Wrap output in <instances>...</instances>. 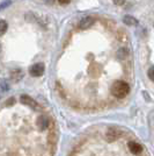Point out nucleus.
Listing matches in <instances>:
<instances>
[{
    "mask_svg": "<svg viewBox=\"0 0 154 156\" xmlns=\"http://www.w3.org/2000/svg\"><path fill=\"white\" fill-rule=\"evenodd\" d=\"M44 2H46V4H53V1L55 0H43Z\"/></svg>",
    "mask_w": 154,
    "mask_h": 156,
    "instance_id": "f3484780",
    "label": "nucleus"
},
{
    "mask_svg": "<svg viewBox=\"0 0 154 156\" xmlns=\"http://www.w3.org/2000/svg\"><path fill=\"white\" fill-rule=\"evenodd\" d=\"M9 5V1H5V2H2V5L0 6V9H2V8H5L6 6H8Z\"/></svg>",
    "mask_w": 154,
    "mask_h": 156,
    "instance_id": "dca6fc26",
    "label": "nucleus"
},
{
    "mask_svg": "<svg viewBox=\"0 0 154 156\" xmlns=\"http://www.w3.org/2000/svg\"><path fill=\"white\" fill-rule=\"evenodd\" d=\"M129 91H130V86L124 80H115L111 86H110V92L111 94L115 98H118V99H122V98L126 97L128 96Z\"/></svg>",
    "mask_w": 154,
    "mask_h": 156,
    "instance_id": "f257e3e1",
    "label": "nucleus"
},
{
    "mask_svg": "<svg viewBox=\"0 0 154 156\" xmlns=\"http://www.w3.org/2000/svg\"><path fill=\"white\" fill-rule=\"evenodd\" d=\"M0 87H1L2 90H5V91H7V90L9 89V85L7 84L6 80H1V82H0Z\"/></svg>",
    "mask_w": 154,
    "mask_h": 156,
    "instance_id": "f8f14e48",
    "label": "nucleus"
},
{
    "mask_svg": "<svg viewBox=\"0 0 154 156\" xmlns=\"http://www.w3.org/2000/svg\"><path fill=\"white\" fill-rule=\"evenodd\" d=\"M44 70L45 68L43 63H36V64L30 66L29 72H30V75H32V77H39V76H42L44 73Z\"/></svg>",
    "mask_w": 154,
    "mask_h": 156,
    "instance_id": "f03ea898",
    "label": "nucleus"
},
{
    "mask_svg": "<svg viewBox=\"0 0 154 156\" xmlns=\"http://www.w3.org/2000/svg\"><path fill=\"white\" fill-rule=\"evenodd\" d=\"M93 23H94V18H92V16H86V18L80 20V22H79V28H80V29H87V28H89Z\"/></svg>",
    "mask_w": 154,
    "mask_h": 156,
    "instance_id": "0eeeda50",
    "label": "nucleus"
},
{
    "mask_svg": "<svg viewBox=\"0 0 154 156\" xmlns=\"http://www.w3.org/2000/svg\"><path fill=\"white\" fill-rule=\"evenodd\" d=\"M59 1V4H62V5H67V4H70L71 0H58Z\"/></svg>",
    "mask_w": 154,
    "mask_h": 156,
    "instance_id": "2eb2a0df",
    "label": "nucleus"
},
{
    "mask_svg": "<svg viewBox=\"0 0 154 156\" xmlns=\"http://www.w3.org/2000/svg\"><path fill=\"white\" fill-rule=\"evenodd\" d=\"M123 21L129 25V26H136L137 23H138V21L133 18V16H131V15H125L124 18H123Z\"/></svg>",
    "mask_w": 154,
    "mask_h": 156,
    "instance_id": "1a4fd4ad",
    "label": "nucleus"
},
{
    "mask_svg": "<svg viewBox=\"0 0 154 156\" xmlns=\"http://www.w3.org/2000/svg\"><path fill=\"white\" fill-rule=\"evenodd\" d=\"M128 148L130 150V153L133 154V155H139L142 151V146L140 143L136 142V141H130L128 144Z\"/></svg>",
    "mask_w": 154,
    "mask_h": 156,
    "instance_id": "7ed1b4c3",
    "label": "nucleus"
},
{
    "mask_svg": "<svg viewBox=\"0 0 154 156\" xmlns=\"http://www.w3.org/2000/svg\"><path fill=\"white\" fill-rule=\"evenodd\" d=\"M36 124H37V126H38L41 129L44 130L50 126V120H49V118L46 117V115H39V117L37 118Z\"/></svg>",
    "mask_w": 154,
    "mask_h": 156,
    "instance_id": "423d86ee",
    "label": "nucleus"
},
{
    "mask_svg": "<svg viewBox=\"0 0 154 156\" xmlns=\"http://www.w3.org/2000/svg\"><path fill=\"white\" fill-rule=\"evenodd\" d=\"M114 1V4H116V5H123L126 0H112Z\"/></svg>",
    "mask_w": 154,
    "mask_h": 156,
    "instance_id": "4468645a",
    "label": "nucleus"
},
{
    "mask_svg": "<svg viewBox=\"0 0 154 156\" xmlns=\"http://www.w3.org/2000/svg\"><path fill=\"white\" fill-rule=\"evenodd\" d=\"M147 76L152 82H154V66H152V68H149V69H148Z\"/></svg>",
    "mask_w": 154,
    "mask_h": 156,
    "instance_id": "9b49d317",
    "label": "nucleus"
},
{
    "mask_svg": "<svg viewBox=\"0 0 154 156\" xmlns=\"http://www.w3.org/2000/svg\"><path fill=\"white\" fill-rule=\"evenodd\" d=\"M7 28H8V25L5 20H0V36H2L5 33L7 32Z\"/></svg>",
    "mask_w": 154,
    "mask_h": 156,
    "instance_id": "9d476101",
    "label": "nucleus"
},
{
    "mask_svg": "<svg viewBox=\"0 0 154 156\" xmlns=\"http://www.w3.org/2000/svg\"><path fill=\"white\" fill-rule=\"evenodd\" d=\"M20 100H21V103L23 105L30 106L32 108H37V107H38V104H37L32 97H29V96H27V94H22L21 98H20Z\"/></svg>",
    "mask_w": 154,
    "mask_h": 156,
    "instance_id": "39448f33",
    "label": "nucleus"
},
{
    "mask_svg": "<svg viewBox=\"0 0 154 156\" xmlns=\"http://www.w3.org/2000/svg\"><path fill=\"white\" fill-rule=\"evenodd\" d=\"M15 103V99L14 98H9V100L6 103V106H11V105H13Z\"/></svg>",
    "mask_w": 154,
    "mask_h": 156,
    "instance_id": "ddd939ff",
    "label": "nucleus"
},
{
    "mask_svg": "<svg viewBox=\"0 0 154 156\" xmlns=\"http://www.w3.org/2000/svg\"><path fill=\"white\" fill-rule=\"evenodd\" d=\"M22 78H23V71L21 69H14L13 71L11 72V79L15 83L20 82Z\"/></svg>",
    "mask_w": 154,
    "mask_h": 156,
    "instance_id": "6e6552de",
    "label": "nucleus"
},
{
    "mask_svg": "<svg viewBox=\"0 0 154 156\" xmlns=\"http://www.w3.org/2000/svg\"><path fill=\"white\" fill-rule=\"evenodd\" d=\"M121 130L118 129V128H109V129L107 130V133H105V137H107V140L108 141H115L117 140V137L121 135Z\"/></svg>",
    "mask_w": 154,
    "mask_h": 156,
    "instance_id": "20e7f679",
    "label": "nucleus"
}]
</instances>
